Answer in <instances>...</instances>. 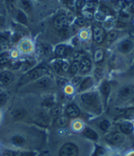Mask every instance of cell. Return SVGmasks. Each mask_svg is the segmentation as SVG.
Here are the masks:
<instances>
[{
    "label": "cell",
    "mask_w": 134,
    "mask_h": 156,
    "mask_svg": "<svg viewBox=\"0 0 134 156\" xmlns=\"http://www.w3.org/2000/svg\"><path fill=\"white\" fill-rule=\"evenodd\" d=\"M48 73V69L45 68V67H36L34 69H32L31 71H29L24 79L27 80H37L39 78H41L42 76H44L45 74Z\"/></svg>",
    "instance_id": "1"
},
{
    "label": "cell",
    "mask_w": 134,
    "mask_h": 156,
    "mask_svg": "<svg viewBox=\"0 0 134 156\" xmlns=\"http://www.w3.org/2000/svg\"><path fill=\"white\" fill-rule=\"evenodd\" d=\"M78 148L73 143H66L64 144L61 151H60V155L61 156H77L78 154Z\"/></svg>",
    "instance_id": "2"
},
{
    "label": "cell",
    "mask_w": 134,
    "mask_h": 156,
    "mask_svg": "<svg viewBox=\"0 0 134 156\" xmlns=\"http://www.w3.org/2000/svg\"><path fill=\"white\" fill-rule=\"evenodd\" d=\"M81 99L84 104L89 107H95L98 104V97L96 94H93V93H88V94H82Z\"/></svg>",
    "instance_id": "3"
},
{
    "label": "cell",
    "mask_w": 134,
    "mask_h": 156,
    "mask_svg": "<svg viewBox=\"0 0 134 156\" xmlns=\"http://www.w3.org/2000/svg\"><path fill=\"white\" fill-rule=\"evenodd\" d=\"M92 30H93V38L95 42L97 43H101V42L105 38V33L104 30L99 25H93L92 26Z\"/></svg>",
    "instance_id": "4"
},
{
    "label": "cell",
    "mask_w": 134,
    "mask_h": 156,
    "mask_svg": "<svg viewBox=\"0 0 134 156\" xmlns=\"http://www.w3.org/2000/svg\"><path fill=\"white\" fill-rule=\"evenodd\" d=\"M66 23H67V18L64 14H60L58 15L53 22V25L56 29L58 30H62L64 27H66Z\"/></svg>",
    "instance_id": "5"
},
{
    "label": "cell",
    "mask_w": 134,
    "mask_h": 156,
    "mask_svg": "<svg viewBox=\"0 0 134 156\" xmlns=\"http://www.w3.org/2000/svg\"><path fill=\"white\" fill-rule=\"evenodd\" d=\"M14 80V76L9 71H2L0 73V84L4 85V86H8V85L11 84Z\"/></svg>",
    "instance_id": "6"
},
{
    "label": "cell",
    "mask_w": 134,
    "mask_h": 156,
    "mask_svg": "<svg viewBox=\"0 0 134 156\" xmlns=\"http://www.w3.org/2000/svg\"><path fill=\"white\" fill-rule=\"evenodd\" d=\"M106 140H108V142L117 145V144H120L124 141V136L122 134L120 133H112L109 136H106Z\"/></svg>",
    "instance_id": "7"
},
{
    "label": "cell",
    "mask_w": 134,
    "mask_h": 156,
    "mask_svg": "<svg viewBox=\"0 0 134 156\" xmlns=\"http://www.w3.org/2000/svg\"><path fill=\"white\" fill-rule=\"evenodd\" d=\"M66 113H67V115L71 118H77L80 114V110L77 105L71 104L66 108Z\"/></svg>",
    "instance_id": "8"
},
{
    "label": "cell",
    "mask_w": 134,
    "mask_h": 156,
    "mask_svg": "<svg viewBox=\"0 0 134 156\" xmlns=\"http://www.w3.org/2000/svg\"><path fill=\"white\" fill-rule=\"evenodd\" d=\"M91 66V62L88 58H83L80 62V72L82 74L88 73Z\"/></svg>",
    "instance_id": "9"
},
{
    "label": "cell",
    "mask_w": 134,
    "mask_h": 156,
    "mask_svg": "<svg viewBox=\"0 0 134 156\" xmlns=\"http://www.w3.org/2000/svg\"><path fill=\"white\" fill-rule=\"evenodd\" d=\"M134 92V87L133 86H126L124 88H122L120 90V93H119V95H120L122 98H129L133 94Z\"/></svg>",
    "instance_id": "10"
},
{
    "label": "cell",
    "mask_w": 134,
    "mask_h": 156,
    "mask_svg": "<svg viewBox=\"0 0 134 156\" xmlns=\"http://www.w3.org/2000/svg\"><path fill=\"white\" fill-rule=\"evenodd\" d=\"M36 86L39 89H47L50 86V80L48 78H43L36 83Z\"/></svg>",
    "instance_id": "11"
},
{
    "label": "cell",
    "mask_w": 134,
    "mask_h": 156,
    "mask_svg": "<svg viewBox=\"0 0 134 156\" xmlns=\"http://www.w3.org/2000/svg\"><path fill=\"white\" fill-rule=\"evenodd\" d=\"M131 48H132V42L129 39L122 41L120 45H119V50L122 52H128L131 50Z\"/></svg>",
    "instance_id": "12"
},
{
    "label": "cell",
    "mask_w": 134,
    "mask_h": 156,
    "mask_svg": "<svg viewBox=\"0 0 134 156\" xmlns=\"http://www.w3.org/2000/svg\"><path fill=\"white\" fill-rule=\"evenodd\" d=\"M133 124L129 122H124L120 124V129L124 134H130L133 131Z\"/></svg>",
    "instance_id": "13"
},
{
    "label": "cell",
    "mask_w": 134,
    "mask_h": 156,
    "mask_svg": "<svg viewBox=\"0 0 134 156\" xmlns=\"http://www.w3.org/2000/svg\"><path fill=\"white\" fill-rule=\"evenodd\" d=\"M69 123V121H68V118L64 115H61L57 117L56 121H55V124L58 126V127H66Z\"/></svg>",
    "instance_id": "14"
},
{
    "label": "cell",
    "mask_w": 134,
    "mask_h": 156,
    "mask_svg": "<svg viewBox=\"0 0 134 156\" xmlns=\"http://www.w3.org/2000/svg\"><path fill=\"white\" fill-rule=\"evenodd\" d=\"M25 115H26V111L24 109H22V108L14 110L11 113V116L14 120H22L25 117Z\"/></svg>",
    "instance_id": "15"
},
{
    "label": "cell",
    "mask_w": 134,
    "mask_h": 156,
    "mask_svg": "<svg viewBox=\"0 0 134 156\" xmlns=\"http://www.w3.org/2000/svg\"><path fill=\"white\" fill-rule=\"evenodd\" d=\"M93 84V81H92V79L91 78H86L82 82H81V85L79 87V91H84L86 89H88L89 87H91Z\"/></svg>",
    "instance_id": "16"
},
{
    "label": "cell",
    "mask_w": 134,
    "mask_h": 156,
    "mask_svg": "<svg viewBox=\"0 0 134 156\" xmlns=\"http://www.w3.org/2000/svg\"><path fill=\"white\" fill-rule=\"evenodd\" d=\"M83 134L88 138H91V139H93V140H96L98 138V135L96 134V132L94 130L91 129V128H85Z\"/></svg>",
    "instance_id": "17"
},
{
    "label": "cell",
    "mask_w": 134,
    "mask_h": 156,
    "mask_svg": "<svg viewBox=\"0 0 134 156\" xmlns=\"http://www.w3.org/2000/svg\"><path fill=\"white\" fill-rule=\"evenodd\" d=\"M11 142H12L14 145H16V146H22V145L24 144L25 139H24L23 136L17 135V136H14L11 138Z\"/></svg>",
    "instance_id": "18"
},
{
    "label": "cell",
    "mask_w": 134,
    "mask_h": 156,
    "mask_svg": "<svg viewBox=\"0 0 134 156\" xmlns=\"http://www.w3.org/2000/svg\"><path fill=\"white\" fill-rule=\"evenodd\" d=\"M21 6L22 7V9L26 11H31L32 10V2L31 0H20Z\"/></svg>",
    "instance_id": "19"
},
{
    "label": "cell",
    "mask_w": 134,
    "mask_h": 156,
    "mask_svg": "<svg viewBox=\"0 0 134 156\" xmlns=\"http://www.w3.org/2000/svg\"><path fill=\"white\" fill-rule=\"evenodd\" d=\"M103 57H104V51H103V50L98 49V50L95 51V52H94V61L95 62L98 63V62L102 61Z\"/></svg>",
    "instance_id": "20"
},
{
    "label": "cell",
    "mask_w": 134,
    "mask_h": 156,
    "mask_svg": "<svg viewBox=\"0 0 134 156\" xmlns=\"http://www.w3.org/2000/svg\"><path fill=\"white\" fill-rule=\"evenodd\" d=\"M101 94L105 96V97H107V95L109 94V93H110V85H109V83L107 82V81H104L102 84H101Z\"/></svg>",
    "instance_id": "21"
},
{
    "label": "cell",
    "mask_w": 134,
    "mask_h": 156,
    "mask_svg": "<svg viewBox=\"0 0 134 156\" xmlns=\"http://www.w3.org/2000/svg\"><path fill=\"white\" fill-rule=\"evenodd\" d=\"M10 60V54L8 51L0 53V65L7 64Z\"/></svg>",
    "instance_id": "22"
},
{
    "label": "cell",
    "mask_w": 134,
    "mask_h": 156,
    "mask_svg": "<svg viewBox=\"0 0 134 156\" xmlns=\"http://www.w3.org/2000/svg\"><path fill=\"white\" fill-rule=\"evenodd\" d=\"M62 112H63V108L59 106H55L50 109V114L54 117H59L62 115Z\"/></svg>",
    "instance_id": "23"
},
{
    "label": "cell",
    "mask_w": 134,
    "mask_h": 156,
    "mask_svg": "<svg viewBox=\"0 0 134 156\" xmlns=\"http://www.w3.org/2000/svg\"><path fill=\"white\" fill-rule=\"evenodd\" d=\"M16 18H17V20H18L20 23H24V24L27 23V17H26V15H25V14H24L22 10H18V11H17Z\"/></svg>",
    "instance_id": "24"
},
{
    "label": "cell",
    "mask_w": 134,
    "mask_h": 156,
    "mask_svg": "<svg viewBox=\"0 0 134 156\" xmlns=\"http://www.w3.org/2000/svg\"><path fill=\"white\" fill-rule=\"evenodd\" d=\"M65 51H66V46L65 45H59L55 49V53L58 56H60V57H61V56H64Z\"/></svg>",
    "instance_id": "25"
},
{
    "label": "cell",
    "mask_w": 134,
    "mask_h": 156,
    "mask_svg": "<svg viewBox=\"0 0 134 156\" xmlns=\"http://www.w3.org/2000/svg\"><path fill=\"white\" fill-rule=\"evenodd\" d=\"M80 70V62L79 61H74L71 66V72L73 74H77Z\"/></svg>",
    "instance_id": "26"
},
{
    "label": "cell",
    "mask_w": 134,
    "mask_h": 156,
    "mask_svg": "<svg viewBox=\"0 0 134 156\" xmlns=\"http://www.w3.org/2000/svg\"><path fill=\"white\" fill-rule=\"evenodd\" d=\"M21 49H22L23 51H25V52H27V51H31V49H32L31 43H30V42L27 41V40L22 41V43H21Z\"/></svg>",
    "instance_id": "27"
},
{
    "label": "cell",
    "mask_w": 134,
    "mask_h": 156,
    "mask_svg": "<svg viewBox=\"0 0 134 156\" xmlns=\"http://www.w3.org/2000/svg\"><path fill=\"white\" fill-rule=\"evenodd\" d=\"M110 122L109 121H107V120H104V121H102L101 123H100V127H101V129L102 130V131H107L109 128H110Z\"/></svg>",
    "instance_id": "28"
},
{
    "label": "cell",
    "mask_w": 134,
    "mask_h": 156,
    "mask_svg": "<svg viewBox=\"0 0 134 156\" xmlns=\"http://www.w3.org/2000/svg\"><path fill=\"white\" fill-rule=\"evenodd\" d=\"M107 38V42H113L114 40H115V38L117 37V32L115 31H111L108 33V35L105 37Z\"/></svg>",
    "instance_id": "29"
},
{
    "label": "cell",
    "mask_w": 134,
    "mask_h": 156,
    "mask_svg": "<svg viewBox=\"0 0 134 156\" xmlns=\"http://www.w3.org/2000/svg\"><path fill=\"white\" fill-rule=\"evenodd\" d=\"M8 101V95L4 93H0V108L3 107Z\"/></svg>",
    "instance_id": "30"
},
{
    "label": "cell",
    "mask_w": 134,
    "mask_h": 156,
    "mask_svg": "<svg viewBox=\"0 0 134 156\" xmlns=\"http://www.w3.org/2000/svg\"><path fill=\"white\" fill-rule=\"evenodd\" d=\"M53 104H54V99H53L52 97L47 98L46 100H44L43 103H42V105H43L44 107H51Z\"/></svg>",
    "instance_id": "31"
},
{
    "label": "cell",
    "mask_w": 134,
    "mask_h": 156,
    "mask_svg": "<svg viewBox=\"0 0 134 156\" xmlns=\"http://www.w3.org/2000/svg\"><path fill=\"white\" fill-rule=\"evenodd\" d=\"M0 46L2 48H6L9 46V40L5 37L0 36Z\"/></svg>",
    "instance_id": "32"
},
{
    "label": "cell",
    "mask_w": 134,
    "mask_h": 156,
    "mask_svg": "<svg viewBox=\"0 0 134 156\" xmlns=\"http://www.w3.org/2000/svg\"><path fill=\"white\" fill-rule=\"evenodd\" d=\"M83 14H84V16H85L86 18H88V19H91V18H92V16H93V14H92V9H86V10L83 11Z\"/></svg>",
    "instance_id": "33"
},
{
    "label": "cell",
    "mask_w": 134,
    "mask_h": 156,
    "mask_svg": "<svg viewBox=\"0 0 134 156\" xmlns=\"http://www.w3.org/2000/svg\"><path fill=\"white\" fill-rule=\"evenodd\" d=\"M61 65H62V63H60V62H54L53 64H52V68L55 70L56 72H59L60 70H61Z\"/></svg>",
    "instance_id": "34"
},
{
    "label": "cell",
    "mask_w": 134,
    "mask_h": 156,
    "mask_svg": "<svg viewBox=\"0 0 134 156\" xmlns=\"http://www.w3.org/2000/svg\"><path fill=\"white\" fill-rule=\"evenodd\" d=\"M103 153H104V151H103L102 148H101V147H96V151H95V152L92 154V156H101V155L103 154Z\"/></svg>",
    "instance_id": "35"
},
{
    "label": "cell",
    "mask_w": 134,
    "mask_h": 156,
    "mask_svg": "<svg viewBox=\"0 0 134 156\" xmlns=\"http://www.w3.org/2000/svg\"><path fill=\"white\" fill-rule=\"evenodd\" d=\"M95 17H96V19H97V20H99V21H102V20L104 19V17H105V14H104L101 10H100V11H98V12L96 13Z\"/></svg>",
    "instance_id": "36"
},
{
    "label": "cell",
    "mask_w": 134,
    "mask_h": 156,
    "mask_svg": "<svg viewBox=\"0 0 134 156\" xmlns=\"http://www.w3.org/2000/svg\"><path fill=\"white\" fill-rule=\"evenodd\" d=\"M84 52L83 51H77L76 53H74V59H77V61L78 60V59H83V58H85L84 57Z\"/></svg>",
    "instance_id": "37"
},
{
    "label": "cell",
    "mask_w": 134,
    "mask_h": 156,
    "mask_svg": "<svg viewBox=\"0 0 134 156\" xmlns=\"http://www.w3.org/2000/svg\"><path fill=\"white\" fill-rule=\"evenodd\" d=\"M85 4H86L85 0H77V9L78 10L81 9L83 7H85Z\"/></svg>",
    "instance_id": "38"
},
{
    "label": "cell",
    "mask_w": 134,
    "mask_h": 156,
    "mask_svg": "<svg viewBox=\"0 0 134 156\" xmlns=\"http://www.w3.org/2000/svg\"><path fill=\"white\" fill-rule=\"evenodd\" d=\"M60 32H61V36L63 37H68V29L66 27H64L62 30H60Z\"/></svg>",
    "instance_id": "39"
},
{
    "label": "cell",
    "mask_w": 134,
    "mask_h": 156,
    "mask_svg": "<svg viewBox=\"0 0 134 156\" xmlns=\"http://www.w3.org/2000/svg\"><path fill=\"white\" fill-rule=\"evenodd\" d=\"M68 69H69V66H68V64L65 63V62H63L62 65H61V70L64 72H66L68 71Z\"/></svg>",
    "instance_id": "40"
},
{
    "label": "cell",
    "mask_w": 134,
    "mask_h": 156,
    "mask_svg": "<svg viewBox=\"0 0 134 156\" xmlns=\"http://www.w3.org/2000/svg\"><path fill=\"white\" fill-rule=\"evenodd\" d=\"M4 156H19V154L14 151H5Z\"/></svg>",
    "instance_id": "41"
},
{
    "label": "cell",
    "mask_w": 134,
    "mask_h": 156,
    "mask_svg": "<svg viewBox=\"0 0 134 156\" xmlns=\"http://www.w3.org/2000/svg\"><path fill=\"white\" fill-rule=\"evenodd\" d=\"M85 23H86V21L83 18H77V24H78L79 26H83V25H85Z\"/></svg>",
    "instance_id": "42"
},
{
    "label": "cell",
    "mask_w": 134,
    "mask_h": 156,
    "mask_svg": "<svg viewBox=\"0 0 134 156\" xmlns=\"http://www.w3.org/2000/svg\"><path fill=\"white\" fill-rule=\"evenodd\" d=\"M126 116H127L128 118H133V117H134V109H131V110L127 111Z\"/></svg>",
    "instance_id": "43"
},
{
    "label": "cell",
    "mask_w": 134,
    "mask_h": 156,
    "mask_svg": "<svg viewBox=\"0 0 134 156\" xmlns=\"http://www.w3.org/2000/svg\"><path fill=\"white\" fill-rule=\"evenodd\" d=\"M129 9L130 12H133V13H134V0L129 3Z\"/></svg>",
    "instance_id": "44"
},
{
    "label": "cell",
    "mask_w": 134,
    "mask_h": 156,
    "mask_svg": "<svg viewBox=\"0 0 134 156\" xmlns=\"http://www.w3.org/2000/svg\"><path fill=\"white\" fill-rule=\"evenodd\" d=\"M19 156H35L34 152H22L19 154Z\"/></svg>",
    "instance_id": "45"
},
{
    "label": "cell",
    "mask_w": 134,
    "mask_h": 156,
    "mask_svg": "<svg viewBox=\"0 0 134 156\" xmlns=\"http://www.w3.org/2000/svg\"><path fill=\"white\" fill-rule=\"evenodd\" d=\"M113 23H114V22H113V20L111 19V20H109V21H107V22H105V27H108V28H110L112 25H113Z\"/></svg>",
    "instance_id": "46"
},
{
    "label": "cell",
    "mask_w": 134,
    "mask_h": 156,
    "mask_svg": "<svg viewBox=\"0 0 134 156\" xmlns=\"http://www.w3.org/2000/svg\"><path fill=\"white\" fill-rule=\"evenodd\" d=\"M6 2H7V5L9 6V8H12L15 0H6Z\"/></svg>",
    "instance_id": "47"
},
{
    "label": "cell",
    "mask_w": 134,
    "mask_h": 156,
    "mask_svg": "<svg viewBox=\"0 0 134 156\" xmlns=\"http://www.w3.org/2000/svg\"><path fill=\"white\" fill-rule=\"evenodd\" d=\"M80 80H81V78H80V77H77V78H74V79L73 80V84L76 85V84H77V83H78Z\"/></svg>",
    "instance_id": "48"
},
{
    "label": "cell",
    "mask_w": 134,
    "mask_h": 156,
    "mask_svg": "<svg viewBox=\"0 0 134 156\" xmlns=\"http://www.w3.org/2000/svg\"><path fill=\"white\" fill-rule=\"evenodd\" d=\"M59 80H60L59 81V84L60 85H65L67 83V80H64V79H60Z\"/></svg>",
    "instance_id": "49"
},
{
    "label": "cell",
    "mask_w": 134,
    "mask_h": 156,
    "mask_svg": "<svg viewBox=\"0 0 134 156\" xmlns=\"http://www.w3.org/2000/svg\"><path fill=\"white\" fill-rule=\"evenodd\" d=\"M41 1H45V0H41Z\"/></svg>",
    "instance_id": "50"
}]
</instances>
